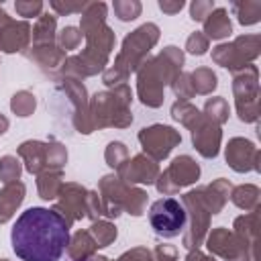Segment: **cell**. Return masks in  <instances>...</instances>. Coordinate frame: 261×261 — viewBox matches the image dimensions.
Here are the masks:
<instances>
[{
    "label": "cell",
    "mask_w": 261,
    "mask_h": 261,
    "mask_svg": "<svg viewBox=\"0 0 261 261\" xmlns=\"http://www.w3.org/2000/svg\"><path fill=\"white\" fill-rule=\"evenodd\" d=\"M65 251H67L71 261H88L90 257L96 255L98 245H96L94 237L90 234V230H75L69 237V243H67Z\"/></svg>",
    "instance_id": "cell-25"
},
{
    "label": "cell",
    "mask_w": 261,
    "mask_h": 261,
    "mask_svg": "<svg viewBox=\"0 0 261 261\" xmlns=\"http://www.w3.org/2000/svg\"><path fill=\"white\" fill-rule=\"evenodd\" d=\"M90 234L94 237L98 249H104V247H108V245H112V243L116 241L118 230H116L114 222H110V220H106V218H98V220L92 222Z\"/></svg>",
    "instance_id": "cell-33"
},
{
    "label": "cell",
    "mask_w": 261,
    "mask_h": 261,
    "mask_svg": "<svg viewBox=\"0 0 261 261\" xmlns=\"http://www.w3.org/2000/svg\"><path fill=\"white\" fill-rule=\"evenodd\" d=\"M232 96L234 108L243 122L259 120V69L249 63L239 71H232Z\"/></svg>",
    "instance_id": "cell-8"
},
{
    "label": "cell",
    "mask_w": 261,
    "mask_h": 261,
    "mask_svg": "<svg viewBox=\"0 0 261 261\" xmlns=\"http://www.w3.org/2000/svg\"><path fill=\"white\" fill-rule=\"evenodd\" d=\"M82 37H84V35H82V31H80L77 27L67 24V27H63V29L57 33V45H59V49H63L65 53H67V51H73V49L80 47Z\"/></svg>",
    "instance_id": "cell-40"
},
{
    "label": "cell",
    "mask_w": 261,
    "mask_h": 261,
    "mask_svg": "<svg viewBox=\"0 0 261 261\" xmlns=\"http://www.w3.org/2000/svg\"><path fill=\"white\" fill-rule=\"evenodd\" d=\"M143 153L151 157L153 161H163L169 157V153L181 143L179 130H175L169 124H149L143 126L137 135Z\"/></svg>",
    "instance_id": "cell-14"
},
{
    "label": "cell",
    "mask_w": 261,
    "mask_h": 261,
    "mask_svg": "<svg viewBox=\"0 0 261 261\" xmlns=\"http://www.w3.org/2000/svg\"><path fill=\"white\" fill-rule=\"evenodd\" d=\"M43 2L41 0H16L14 2V8H16V12L20 14V16H24V18H33V16H41L43 14Z\"/></svg>",
    "instance_id": "cell-44"
},
{
    "label": "cell",
    "mask_w": 261,
    "mask_h": 261,
    "mask_svg": "<svg viewBox=\"0 0 261 261\" xmlns=\"http://www.w3.org/2000/svg\"><path fill=\"white\" fill-rule=\"evenodd\" d=\"M16 153L22 159L24 169L31 175H39V173H43V171L49 169V165H47V141L29 139V141H24V143L18 145Z\"/></svg>",
    "instance_id": "cell-20"
},
{
    "label": "cell",
    "mask_w": 261,
    "mask_h": 261,
    "mask_svg": "<svg viewBox=\"0 0 261 261\" xmlns=\"http://www.w3.org/2000/svg\"><path fill=\"white\" fill-rule=\"evenodd\" d=\"M181 206L186 210V218H188V228L184 232V241L181 245L188 249V251H194V249H200L204 245V239L210 230V218H212V212L204 200V194H202V188H196V190H190L181 196Z\"/></svg>",
    "instance_id": "cell-7"
},
{
    "label": "cell",
    "mask_w": 261,
    "mask_h": 261,
    "mask_svg": "<svg viewBox=\"0 0 261 261\" xmlns=\"http://www.w3.org/2000/svg\"><path fill=\"white\" fill-rule=\"evenodd\" d=\"M230 200L237 208L245 210V212H253L259 210V202H261V190L255 184H241V186H232L230 190Z\"/></svg>",
    "instance_id": "cell-27"
},
{
    "label": "cell",
    "mask_w": 261,
    "mask_h": 261,
    "mask_svg": "<svg viewBox=\"0 0 261 261\" xmlns=\"http://www.w3.org/2000/svg\"><path fill=\"white\" fill-rule=\"evenodd\" d=\"M224 159L232 171L249 173V171H259L261 155L253 141L245 137H232L224 147Z\"/></svg>",
    "instance_id": "cell-17"
},
{
    "label": "cell",
    "mask_w": 261,
    "mask_h": 261,
    "mask_svg": "<svg viewBox=\"0 0 261 261\" xmlns=\"http://www.w3.org/2000/svg\"><path fill=\"white\" fill-rule=\"evenodd\" d=\"M202 114H204L208 120H212L214 124L222 126V124L228 120V116H230V108H228V102H226L224 98L214 96V98H208V100H206Z\"/></svg>",
    "instance_id": "cell-34"
},
{
    "label": "cell",
    "mask_w": 261,
    "mask_h": 261,
    "mask_svg": "<svg viewBox=\"0 0 261 261\" xmlns=\"http://www.w3.org/2000/svg\"><path fill=\"white\" fill-rule=\"evenodd\" d=\"M208 49H210V41H208V39L204 37V33H200V31L192 33V35L188 37V41H186V51H188L190 55H204Z\"/></svg>",
    "instance_id": "cell-43"
},
{
    "label": "cell",
    "mask_w": 261,
    "mask_h": 261,
    "mask_svg": "<svg viewBox=\"0 0 261 261\" xmlns=\"http://www.w3.org/2000/svg\"><path fill=\"white\" fill-rule=\"evenodd\" d=\"M171 118L177 120L179 124H184L188 130H192V128H196V126L202 122L204 114H202V110H198L194 104L177 100V102L171 104Z\"/></svg>",
    "instance_id": "cell-30"
},
{
    "label": "cell",
    "mask_w": 261,
    "mask_h": 261,
    "mask_svg": "<svg viewBox=\"0 0 261 261\" xmlns=\"http://www.w3.org/2000/svg\"><path fill=\"white\" fill-rule=\"evenodd\" d=\"M35 108H37V98H35L33 92H29V90H18V92L12 94V98H10V110H12L16 116L27 118V116H31V114L35 112Z\"/></svg>",
    "instance_id": "cell-35"
},
{
    "label": "cell",
    "mask_w": 261,
    "mask_h": 261,
    "mask_svg": "<svg viewBox=\"0 0 261 261\" xmlns=\"http://www.w3.org/2000/svg\"><path fill=\"white\" fill-rule=\"evenodd\" d=\"M33 29L27 20H14L6 10L0 8V51L2 53H24L31 47Z\"/></svg>",
    "instance_id": "cell-16"
},
{
    "label": "cell",
    "mask_w": 261,
    "mask_h": 261,
    "mask_svg": "<svg viewBox=\"0 0 261 261\" xmlns=\"http://www.w3.org/2000/svg\"><path fill=\"white\" fill-rule=\"evenodd\" d=\"M159 35H161V31L155 22H145V24L137 27L135 31H130L122 39V47H120L118 55L114 57V63L102 71V82L108 88L126 84L128 75L137 73L141 63L149 57L151 49L159 41Z\"/></svg>",
    "instance_id": "cell-4"
},
{
    "label": "cell",
    "mask_w": 261,
    "mask_h": 261,
    "mask_svg": "<svg viewBox=\"0 0 261 261\" xmlns=\"http://www.w3.org/2000/svg\"><path fill=\"white\" fill-rule=\"evenodd\" d=\"M86 4L88 2H77V0H51L49 2V6L59 14V16H67V14H75V12H80L82 14V10L86 8Z\"/></svg>",
    "instance_id": "cell-42"
},
{
    "label": "cell",
    "mask_w": 261,
    "mask_h": 261,
    "mask_svg": "<svg viewBox=\"0 0 261 261\" xmlns=\"http://www.w3.org/2000/svg\"><path fill=\"white\" fill-rule=\"evenodd\" d=\"M55 96L65 98L69 106L71 124L80 135L94 133V124L90 118V98H88V90L82 84V80L67 77V75L59 77V84L55 86Z\"/></svg>",
    "instance_id": "cell-9"
},
{
    "label": "cell",
    "mask_w": 261,
    "mask_h": 261,
    "mask_svg": "<svg viewBox=\"0 0 261 261\" xmlns=\"http://www.w3.org/2000/svg\"><path fill=\"white\" fill-rule=\"evenodd\" d=\"M133 92L126 84L96 92L90 98V118L96 128H126L133 124Z\"/></svg>",
    "instance_id": "cell-5"
},
{
    "label": "cell",
    "mask_w": 261,
    "mask_h": 261,
    "mask_svg": "<svg viewBox=\"0 0 261 261\" xmlns=\"http://www.w3.org/2000/svg\"><path fill=\"white\" fill-rule=\"evenodd\" d=\"M8 126H10V120L0 112V135H4V133L8 130Z\"/></svg>",
    "instance_id": "cell-49"
},
{
    "label": "cell",
    "mask_w": 261,
    "mask_h": 261,
    "mask_svg": "<svg viewBox=\"0 0 261 261\" xmlns=\"http://www.w3.org/2000/svg\"><path fill=\"white\" fill-rule=\"evenodd\" d=\"M214 8H216V6H214V2H210V0H194V2L190 4V18L204 22V18H206Z\"/></svg>",
    "instance_id": "cell-45"
},
{
    "label": "cell",
    "mask_w": 261,
    "mask_h": 261,
    "mask_svg": "<svg viewBox=\"0 0 261 261\" xmlns=\"http://www.w3.org/2000/svg\"><path fill=\"white\" fill-rule=\"evenodd\" d=\"M232 232L243 239L249 247L257 249V232H259V210H253V212H247L243 216H237L234 218V224H232Z\"/></svg>",
    "instance_id": "cell-28"
},
{
    "label": "cell",
    "mask_w": 261,
    "mask_h": 261,
    "mask_svg": "<svg viewBox=\"0 0 261 261\" xmlns=\"http://www.w3.org/2000/svg\"><path fill=\"white\" fill-rule=\"evenodd\" d=\"M20 173H22V163L14 157V155H4L0 157V181L6 186V184H12L16 179H20Z\"/></svg>",
    "instance_id": "cell-36"
},
{
    "label": "cell",
    "mask_w": 261,
    "mask_h": 261,
    "mask_svg": "<svg viewBox=\"0 0 261 261\" xmlns=\"http://www.w3.org/2000/svg\"><path fill=\"white\" fill-rule=\"evenodd\" d=\"M116 261H155V259H153V251H149L147 247H135L122 253Z\"/></svg>",
    "instance_id": "cell-46"
},
{
    "label": "cell",
    "mask_w": 261,
    "mask_h": 261,
    "mask_svg": "<svg viewBox=\"0 0 261 261\" xmlns=\"http://www.w3.org/2000/svg\"><path fill=\"white\" fill-rule=\"evenodd\" d=\"M184 6H186L184 0H159V8H161L165 14H177Z\"/></svg>",
    "instance_id": "cell-47"
},
{
    "label": "cell",
    "mask_w": 261,
    "mask_h": 261,
    "mask_svg": "<svg viewBox=\"0 0 261 261\" xmlns=\"http://www.w3.org/2000/svg\"><path fill=\"white\" fill-rule=\"evenodd\" d=\"M57 43V16L45 12L37 18L31 35V45H51Z\"/></svg>",
    "instance_id": "cell-29"
},
{
    "label": "cell",
    "mask_w": 261,
    "mask_h": 261,
    "mask_svg": "<svg viewBox=\"0 0 261 261\" xmlns=\"http://www.w3.org/2000/svg\"><path fill=\"white\" fill-rule=\"evenodd\" d=\"M159 165L157 161H153L151 157H147L145 153H139L135 157H128L118 169H116V175L128 184V186H137V184H145V186H151L155 184V179L159 177Z\"/></svg>",
    "instance_id": "cell-18"
},
{
    "label": "cell",
    "mask_w": 261,
    "mask_h": 261,
    "mask_svg": "<svg viewBox=\"0 0 261 261\" xmlns=\"http://www.w3.org/2000/svg\"><path fill=\"white\" fill-rule=\"evenodd\" d=\"M186 261H216L212 255H206V253H202L200 249H194V251H188V255H186Z\"/></svg>",
    "instance_id": "cell-48"
},
{
    "label": "cell",
    "mask_w": 261,
    "mask_h": 261,
    "mask_svg": "<svg viewBox=\"0 0 261 261\" xmlns=\"http://www.w3.org/2000/svg\"><path fill=\"white\" fill-rule=\"evenodd\" d=\"M63 169H47L37 175V192L39 198L47 202H55L59 196V190L63 186Z\"/></svg>",
    "instance_id": "cell-26"
},
{
    "label": "cell",
    "mask_w": 261,
    "mask_h": 261,
    "mask_svg": "<svg viewBox=\"0 0 261 261\" xmlns=\"http://www.w3.org/2000/svg\"><path fill=\"white\" fill-rule=\"evenodd\" d=\"M104 159H106V165L112 167L114 171L128 159V147L120 141H110L106 145V151H104Z\"/></svg>",
    "instance_id": "cell-37"
},
{
    "label": "cell",
    "mask_w": 261,
    "mask_h": 261,
    "mask_svg": "<svg viewBox=\"0 0 261 261\" xmlns=\"http://www.w3.org/2000/svg\"><path fill=\"white\" fill-rule=\"evenodd\" d=\"M167 261H177V259H167Z\"/></svg>",
    "instance_id": "cell-51"
},
{
    "label": "cell",
    "mask_w": 261,
    "mask_h": 261,
    "mask_svg": "<svg viewBox=\"0 0 261 261\" xmlns=\"http://www.w3.org/2000/svg\"><path fill=\"white\" fill-rule=\"evenodd\" d=\"M261 53V35H241L230 43H220L212 49V61L228 71H239L253 63Z\"/></svg>",
    "instance_id": "cell-10"
},
{
    "label": "cell",
    "mask_w": 261,
    "mask_h": 261,
    "mask_svg": "<svg viewBox=\"0 0 261 261\" xmlns=\"http://www.w3.org/2000/svg\"><path fill=\"white\" fill-rule=\"evenodd\" d=\"M200 179V165L190 155H177L167 169L159 171V177L155 179V188L163 196H173L179 190L194 186Z\"/></svg>",
    "instance_id": "cell-11"
},
{
    "label": "cell",
    "mask_w": 261,
    "mask_h": 261,
    "mask_svg": "<svg viewBox=\"0 0 261 261\" xmlns=\"http://www.w3.org/2000/svg\"><path fill=\"white\" fill-rule=\"evenodd\" d=\"M190 80H192L194 92L200 94V96H208V94H212V92L216 90V86H218V77H216V73H214L210 67H206V65L196 67V69L190 73Z\"/></svg>",
    "instance_id": "cell-32"
},
{
    "label": "cell",
    "mask_w": 261,
    "mask_h": 261,
    "mask_svg": "<svg viewBox=\"0 0 261 261\" xmlns=\"http://www.w3.org/2000/svg\"><path fill=\"white\" fill-rule=\"evenodd\" d=\"M184 51L175 45L163 47L155 57H147L137 69V96L143 106L159 108L163 104L165 86H169L184 67Z\"/></svg>",
    "instance_id": "cell-3"
},
{
    "label": "cell",
    "mask_w": 261,
    "mask_h": 261,
    "mask_svg": "<svg viewBox=\"0 0 261 261\" xmlns=\"http://www.w3.org/2000/svg\"><path fill=\"white\" fill-rule=\"evenodd\" d=\"M53 210H57L69 224L88 216V190L82 184L65 181L59 190Z\"/></svg>",
    "instance_id": "cell-15"
},
{
    "label": "cell",
    "mask_w": 261,
    "mask_h": 261,
    "mask_svg": "<svg viewBox=\"0 0 261 261\" xmlns=\"http://www.w3.org/2000/svg\"><path fill=\"white\" fill-rule=\"evenodd\" d=\"M27 57L37 63L45 73H59L63 61H65V51L59 49L57 43H51V45H31L27 51Z\"/></svg>",
    "instance_id": "cell-21"
},
{
    "label": "cell",
    "mask_w": 261,
    "mask_h": 261,
    "mask_svg": "<svg viewBox=\"0 0 261 261\" xmlns=\"http://www.w3.org/2000/svg\"><path fill=\"white\" fill-rule=\"evenodd\" d=\"M67 163V149L63 143L49 139L47 141V165L49 169H63Z\"/></svg>",
    "instance_id": "cell-39"
},
{
    "label": "cell",
    "mask_w": 261,
    "mask_h": 261,
    "mask_svg": "<svg viewBox=\"0 0 261 261\" xmlns=\"http://www.w3.org/2000/svg\"><path fill=\"white\" fill-rule=\"evenodd\" d=\"M204 37L210 41H222L226 37H230L232 33V22H230V16H228V10L226 8H214L206 18H204Z\"/></svg>",
    "instance_id": "cell-23"
},
{
    "label": "cell",
    "mask_w": 261,
    "mask_h": 261,
    "mask_svg": "<svg viewBox=\"0 0 261 261\" xmlns=\"http://www.w3.org/2000/svg\"><path fill=\"white\" fill-rule=\"evenodd\" d=\"M230 190H232V184L226 177H218V179H214V181H210L208 186L202 188L204 200H206L212 216L222 212V208L226 206V202L230 198Z\"/></svg>",
    "instance_id": "cell-24"
},
{
    "label": "cell",
    "mask_w": 261,
    "mask_h": 261,
    "mask_svg": "<svg viewBox=\"0 0 261 261\" xmlns=\"http://www.w3.org/2000/svg\"><path fill=\"white\" fill-rule=\"evenodd\" d=\"M204 243L210 255H216L224 261H257V249L249 247L243 239L224 226L208 230Z\"/></svg>",
    "instance_id": "cell-13"
},
{
    "label": "cell",
    "mask_w": 261,
    "mask_h": 261,
    "mask_svg": "<svg viewBox=\"0 0 261 261\" xmlns=\"http://www.w3.org/2000/svg\"><path fill=\"white\" fill-rule=\"evenodd\" d=\"M88 261H110L108 257H104V255H94V257H90Z\"/></svg>",
    "instance_id": "cell-50"
},
{
    "label": "cell",
    "mask_w": 261,
    "mask_h": 261,
    "mask_svg": "<svg viewBox=\"0 0 261 261\" xmlns=\"http://www.w3.org/2000/svg\"><path fill=\"white\" fill-rule=\"evenodd\" d=\"M192 135V145L194 149L204 157V159H216L220 153V143H222V128L208 120L206 116L202 122L190 130Z\"/></svg>",
    "instance_id": "cell-19"
},
{
    "label": "cell",
    "mask_w": 261,
    "mask_h": 261,
    "mask_svg": "<svg viewBox=\"0 0 261 261\" xmlns=\"http://www.w3.org/2000/svg\"><path fill=\"white\" fill-rule=\"evenodd\" d=\"M24 194H27V186L20 179L6 184L0 190V224H6L16 214V210L24 202Z\"/></svg>",
    "instance_id": "cell-22"
},
{
    "label": "cell",
    "mask_w": 261,
    "mask_h": 261,
    "mask_svg": "<svg viewBox=\"0 0 261 261\" xmlns=\"http://www.w3.org/2000/svg\"><path fill=\"white\" fill-rule=\"evenodd\" d=\"M230 10L234 12L237 20L243 27H251L255 22L261 20V2L259 0H241V2H232Z\"/></svg>",
    "instance_id": "cell-31"
},
{
    "label": "cell",
    "mask_w": 261,
    "mask_h": 261,
    "mask_svg": "<svg viewBox=\"0 0 261 261\" xmlns=\"http://www.w3.org/2000/svg\"><path fill=\"white\" fill-rule=\"evenodd\" d=\"M0 261H8V259H0Z\"/></svg>",
    "instance_id": "cell-52"
},
{
    "label": "cell",
    "mask_w": 261,
    "mask_h": 261,
    "mask_svg": "<svg viewBox=\"0 0 261 261\" xmlns=\"http://www.w3.org/2000/svg\"><path fill=\"white\" fill-rule=\"evenodd\" d=\"M186 210L175 198H161L149 208V224L163 239L177 237L186 228Z\"/></svg>",
    "instance_id": "cell-12"
},
{
    "label": "cell",
    "mask_w": 261,
    "mask_h": 261,
    "mask_svg": "<svg viewBox=\"0 0 261 261\" xmlns=\"http://www.w3.org/2000/svg\"><path fill=\"white\" fill-rule=\"evenodd\" d=\"M169 86H171L173 94L177 96V100H181V102H190V98H194V96H196V92H194V86H192V80H190V73H188V71H179V73L175 75V80H173Z\"/></svg>",
    "instance_id": "cell-41"
},
{
    "label": "cell",
    "mask_w": 261,
    "mask_h": 261,
    "mask_svg": "<svg viewBox=\"0 0 261 261\" xmlns=\"http://www.w3.org/2000/svg\"><path fill=\"white\" fill-rule=\"evenodd\" d=\"M98 194L102 200V210L104 218H118L122 212L130 216H141L145 214L149 194L137 186L124 184L118 175L108 173L98 181Z\"/></svg>",
    "instance_id": "cell-6"
},
{
    "label": "cell",
    "mask_w": 261,
    "mask_h": 261,
    "mask_svg": "<svg viewBox=\"0 0 261 261\" xmlns=\"http://www.w3.org/2000/svg\"><path fill=\"white\" fill-rule=\"evenodd\" d=\"M112 10L118 16V20L128 22V20H135L137 16H141L143 4L139 0H114L112 2Z\"/></svg>",
    "instance_id": "cell-38"
},
{
    "label": "cell",
    "mask_w": 261,
    "mask_h": 261,
    "mask_svg": "<svg viewBox=\"0 0 261 261\" xmlns=\"http://www.w3.org/2000/svg\"><path fill=\"white\" fill-rule=\"evenodd\" d=\"M106 16H108V6L104 2L86 4L80 16V27H77L86 39V49L77 55L65 57L59 69V77L67 75V77L84 80V77L98 75L106 69L110 53L116 43L114 31L106 24Z\"/></svg>",
    "instance_id": "cell-2"
},
{
    "label": "cell",
    "mask_w": 261,
    "mask_h": 261,
    "mask_svg": "<svg viewBox=\"0 0 261 261\" xmlns=\"http://www.w3.org/2000/svg\"><path fill=\"white\" fill-rule=\"evenodd\" d=\"M71 224L53 208L33 206L24 210L12 230V251L20 261H59L69 243Z\"/></svg>",
    "instance_id": "cell-1"
}]
</instances>
